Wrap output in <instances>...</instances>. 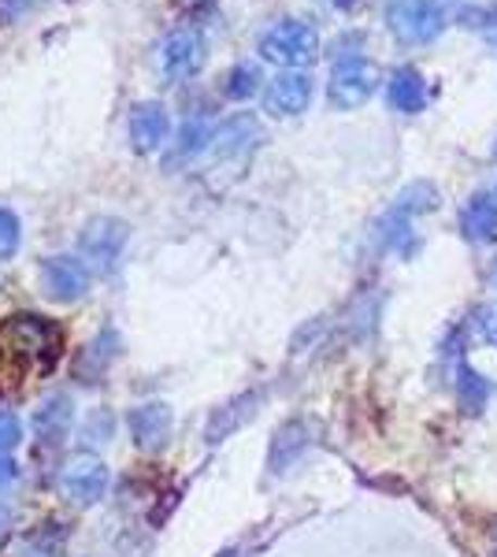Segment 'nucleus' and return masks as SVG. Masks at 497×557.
<instances>
[{"instance_id": "24", "label": "nucleus", "mask_w": 497, "mask_h": 557, "mask_svg": "<svg viewBox=\"0 0 497 557\" xmlns=\"http://www.w3.org/2000/svg\"><path fill=\"white\" fill-rule=\"evenodd\" d=\"M108 435H112V417H108V412H94L83 431V438L86 443H108Z\"/></svg>"}, {"instance_id": "11", "label": "nucleus", "mask_w": 497, "mask_h": 557, "mask_svg": "<svg viewBox=\"0 0 497 557\" xmlns=\"http://www.w3.org/2000/svg\"><path fill=\"white\" fill-rule=\"evenodd\" d=\"M108 487V469L101 461H94V457H78V461L67 465V472H63V491H67L71 502H78V506H89V502H97Z\"/></svg>"}, {"instance_id": "14", "label": "nucleus", "mask_w": 497, "mask_h": 557, "mask_svg": "<svg viewBox=\"0 0 497 557\" xmlns=\"http://www.w3.org/2000/svg\"><path fill=\"white\" fill-rule=\"evenodd\" d=\"M212 141H215V152H220V157L249 152L260 141V127H257V120H249V115H234L231 123H223Z\"/></svg>"}, {"instance_id": "15", "label": "nucleus", "mask_w": 497, "mask_h": 557, "mask_svg": "<svg viewBox=\"0 0 497 557\" xmlns=\"http://www.w3.org/2000/svg\"><path fill=\"white\" fill-rule=\"evenodd\" d=\"M71 401L67 398H49L45 406L38 409V417H34V431H38V438L41 443H49V446H57L63 435H67V428H71Z\"/></svg>"}, {"instance_id": "16", "label": "nucleus", "mask_w": 497, "mask_h": 557, "mask_svg": "<svg viewBox=\"0 0 497 557\" xmlns=\"http://www.w3.org/2000/svg\"><path fill=\"white\" fill-rule=\"evenodd\" d=\"M63 554V532L57 524L38 528V532H26L23 539H15L8 557H60Z\"/></svg>"}, {"instance_id": "2", "label": "nucleus", "mask_w": 497, "mask_h": 557, "mask_svg": "<svg viewBox=\"0 0 497 557\" xmlns=\"http://www.w3.org/2000/svg\"><path fill=\"white\" fill-rule=\"evenodd\" d=\"M315 52H320V34H315L312 23H301V20L275 23L264 38H260V57L271 60V64H283V67L312 64Z\"/></svg>"}, {"instance_id": "26", "label": "nucleus", "mask_w": 497, "mask_h": 557, "mask_svg": "<svg viewBox=\"0 0 497 557\" xmlns=\"http://www.w3.org/2000/svg\"><path fill=\"white\" fill-rule=\"evenodd\" d=\"M8 483H15V465L0 457V487H8Z\"/></svg>"}, {"instance_id": "7", "label": "nucleus", "mask_w": 497, "mask_h": 557, "mask_svg": "<svg viewBox=\"0 0 497 557\" xmlns=\"http://www.w3.org/2000/svg\"><path fill=\"white\" fill-rule=\"evenodd\" d=\"M38 275H41V290L49 294L52 301H75V298H83L89 286V272H86L83 257H49Z\"/></svg>"}, {"instance_id": "9", "label": "nucleus", "mask_w": 497, "mask_h": 557, "mask_svg": "<svg viewBox=\"0 0 497 557\" xmlns=\"http://www.w3.org/2000/svg\"><path fill=\"white\" fill-rule=\"evenodd\" d=\"M126 138L138 152H157L164 141L171 138V115L164 104L146 101V104H134L131 120H126Z\"/></svg>"}, {"instance_id": "8", "label": "nucleus", "mask_w": 497, "mask_h": 557, "mask_svg": "<svg viewBox=\"0 0 497 557\" xmlns=\"http://www.w3.org/2000/svg\"><path fill=\"white\" fill-rule=\"evenodd\" d=\"M204 60V41L197 30H175L167 34L164 45H160L157 52V67L164 78H186L194 75L197 67H201Z\"/></svg>"}, {"instance_id": "12", "label": "nucleus", "mask_w": 497, "mask_h": 557, "mask_svg": "<svg viewBox=\"0 0 497 557\" xmlns=\"http://www.w3.org/2000/svg\"><path fill=\"white\" fill-rule=\"evenodd\" d=\"M386 101H390L394 112L415 115L427 108V78L420 75L415 67H397L386 83Z\"/></svg>"}, {"instance_id": "5", "label": "nucleus", "mask_w": 497, "mask_h": 557, "mask_svg": "<svg viewBox=\"0 0 497 557\" xmlns=\"http://www.w3.org/2000/svg\"><path fill=\"white\" fill-rule=\"evenodd\" d=\"M126 223L115 220V215H101V220H89L83 231V264L94 268V272H112L120 264L123 249H126Z\"/></svg>"}, {"instance_id": "13", "label": "nucleus", "mask_w": 497, "mask_h": 557, "mask_svg": "<svg viewBox=\"0 0 497 557\" xmlns=\"http://www.w3.org/2000/svg\"><path fill=\"white\" fill-rule=\"evenodd\" d=\"M460 231L472 242H494L497 238V197L475 194L472 201L460 209Z\"/></svg>"}, {"instance_id": "17", "label": "nucleus", "mask_w": 497, "mask_h": 557, "mask_svg": "<svg viewBox=\"0 0 497 557\" xmlns=\"http://www.w3.org/2000/svg\"><path fill=\"white\" fill-rule=\"evenodd\" d=\"M309 450V428L305 424H286L283 431L275 435V446H271V469L283 472L290 469L297 461V454Z\"/></svg>"}, {"instance_id": "3", "label": "nucleus", "mask_w": 497, "mask_h": 557, "mask_svg": "<svg viewBox=\"0 0 497 557\" xmlns=\"http://www.w3.org/2000/svg\"><path fill=\"white\" fill-rule=\"evenodd\" d=\"M386 23H390L394 38L409 45H427L446 30V8L438 0H394L386 8Z\"/></svg>"}, {"instance_id": "25", "label": "nucleus", "mask_w": 497, "mask_h": 557, "mask_svg": "<svg viewBox=\"0 0 497 557\" xmlns=\"http://www.w3.org/2000/svg\"><path fill=\"white\" fill-rule=\"evenodd\" d=\"M475 327H479V335H483L486 343L497 346V305H486V309H479Z\"/></svg>"}, {"instance_id": "22", "label": "nucleus", "mask_w": 497, "mask_h": 557, "mask_svg": "<svg viewBox=\"0 0 497 557\" xmlns=\"http://www.w3.org/2000/svg\"><path fill=\"white\" fill-rule=\"evenodd\" d=\"M204 141H208V127L194 120V123H186L183 134H178V152H183V157H194V152L201 149Z\"/></svg>"}, {"instance_id": "19", "label": "nucleus", "mask_w": 497, "mask_h": 557, "mask_svg": "<svg viewBox=\"0 0 497 557\" xmlns=\"http://www.w3.org/2000/svg\"><path fill=\"white\" fill-rule=\"evenodd\" d=\"M260 67L257 64H234L227 71V78H223V94L231 97V101H249L252 94L260 89Z\"/></svg>"}, {"instance_id": "6", "label": "nucleus", "mask_w": 497, "mask_h": 557, "mask_svg": "<svg viewBox=\"0 0 497 557\" xmlns=\"http://www.w3.org/2000/svg\"><path fill=\"white\" fill-rule=\"evenodd\" d=\"M309 104H312V78L301 75V71H283L264 89V112L278 115V120L301 115Z\"/></svg>"}, {"instance_id": "23", "label": "nucleus", "mask_w": 497, "mask_h": 557, "mask_svg": "<svg viewBox=\"0 0 497 557\" xmlns=\"http://www.w3.org/2000/svg\"><path fill=\"white\" fill-rule=\"evenodd\" d=\"M20 438H23V428H20V420H15V412L0 409V450H15Z\"/></svg>"}, {"instance_id": "20", "label": "nucleus", "mask_w": 497, "mask_h": 557, "mask_svg": "<svg viewBox=\"0 0 497 557\" xmlns=\"http://www.w3.org/2000/svg\"><path fill=\"white\" fill-rule=\"evenodd\" d=\"M249 412H252V406H249V398L234 401V406H227V412H223V420H220V417H215V420H212V428H208V438H212V443H215V438H223V435H227V431H231V428H238V424H241V420H246V417H249Z\"/></svg>"}, {"instance_id": "1", "label": "nucleus", "mask_w": 497, "mask_h": 557, "mask_svg": "<svg viewBox=\"0 0 497 557\" xmlns=\"http://www.w3.org/2000/svg\"><path fill=\"white\" fill-rule=\"evenodd\" d=\"M63 335L52 320L34 317V312H20L0 323V349H8V357L23 361L26 368H52L60 357Z\"/></svg>"}, {"instance_id": "18", "label": "nucleus", "mask_w": 497, "mask_h": 557, "mask_svg": "<svg viewBox=\"0 0 497 557\" xmlns=\"http://www.w3.org/2000/svg\"><path fill=\"white\" fill-rule=\"evenodd\" d=\"M457 394H460V406H464L468 417H479L490 401V383L475 372L472 364H460L457 368Z\"/></svg>"}, {"instance_id": "21", "label": "nucleus", "mask_w": 497, "mask_h": 557, "mask_svg": "<svg viewBox=\"0 0 497 557\" xmlns=\"http://www.w3.org/2000/svg\"><path fill=\"white\" fill-rule=\"evenodd\" d=\"M20 238H23V231H20V215L15 212H8V209H0V260H8L20 249Z\"/></svg>"}, {"instance_id": "10", "label": "nucleus", "mask_w": 497, "mask_h": 557, "mask_svg": "<svg viewBox=\"0 0 497 557\" xmlns=\"http://www.w3.org/2000/svg\"><path fill=\"white\" fill-rule=\"evenodd\" d=\"M126 428H131V438L141 446V450H160L171 435V409L164 401L138 406V409H131V417H126Z\"/></svg>"}, {"instance_id": "4", "label": "nucleus", "mask_w": 497, "mask_h": 557, "mask_svg": "<svg viewBox=\"0 0 497 557\" xmlns=\"http://www.w3.org/2000/svg\"><path fill=\"white\" fill-rule=\"evenodd\" d=\"M375 86H378V67L372 64V60L346 57V60H338L331 71L327 97H331L334 108H357L375 94Z\"/></svg>"}]
</instances>
